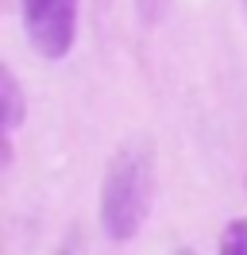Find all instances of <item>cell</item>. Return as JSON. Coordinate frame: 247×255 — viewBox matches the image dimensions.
<instances>
[{
	"mask_svg": "<svg viewBox=\"0 0 247 255\" xmlns=\"http://www.w3.org/2000/svg\"><path fill=\"white\" fill-rule=\"evenodd\" d=\"M244 12H247V0H244Z\"/></svg>",
	"mask_w": 247,
	"mask_h": 255,
	"instance_id": "cell-7",
	"label": "cell"
},
{
	"mask_svg": "<svg viewBox=\"0 0 247 255\" xmlns=\"http://www.w3.org/2000/svg\"><path fill=\"white\" fill-rule=\"evenodd\" d=\"M154 201V143L151 139H127L101 182V228L112 244H127L143 232Z\"/></svg>",
	"mask_w": 247,
	"mask_h": 255,
	"instance_id": "cell-1",
	"label": "cell"
},
{
	"mask_svg": "<svg viewBox=\"0 0 247 255\" xmlns=\"http://www.w3.org/2000/svg\"><path fill=\"white\" fill-rule=\"evenodd\" d=\"M23 35L46 62H62L77 39V0H19Z\"/></svg>",
	"mask_w": 247,
	"mask_h": 255,
	"instance_id": "cell-2",
	"label": "cell"
},
{
	"mask_svg": "<svg viewBox=\"0 0 247 255\" xmlns=\"http://www.w3.org/2000/svg\"><path fill=\"white\" fill-rule=\"evenodd\" d=\"M135 12H139V23H143V27H154V23H162V16L170 12V0H135Z\"/></svg>",
	"mask_w": 247,
	"mask_h": 255,
	"instance_id": "cell-5",
	"label": "cell"
},
{
	"mask_svg": "<svg viewBox=\"0 0 247 255\" xmlns=\"http://www.w3.org/2000/svg\"><path fill=\"white\" fill-rule=\"evenodd\" d=\"M23 89H19V81H15L12 66H4L0 70V120H4V135H12L15 128L23 124Z\"/></svg>",
	"mask_w": 247,
	"mask_h": 255,
	"instance_id": "cell-3",
	"label": "cell"
},
{
	"mask_svg": "<svg viewBox=\"0 0 247 255\" xmlns=\"http://www.w3.org/2000/svg\"><path fill=\"white\" fill-rule=\"evenodd\" d=\"M220 255H247V221H228L220 236Z\"/></svg>",
	"mask_w": 247,
	"mask_h": 255,
	"instance_id": "cell-4",
	"label": "cell"
},
{
	"mask_svg": "<svg viewBox=\"0 0 247 255\" xmlns=\"http://www.w3.org/2000/svg\"><path fill=\"white\" fill-rule=\"evenodd\" d=\"M174 255H197V252H193V248H178Z\"/></svg>",
	"mask_w": 247,
	"mask_h": 255,
	"instance_id": "cell-6",
	"label": "cell"
}]
</instances>
